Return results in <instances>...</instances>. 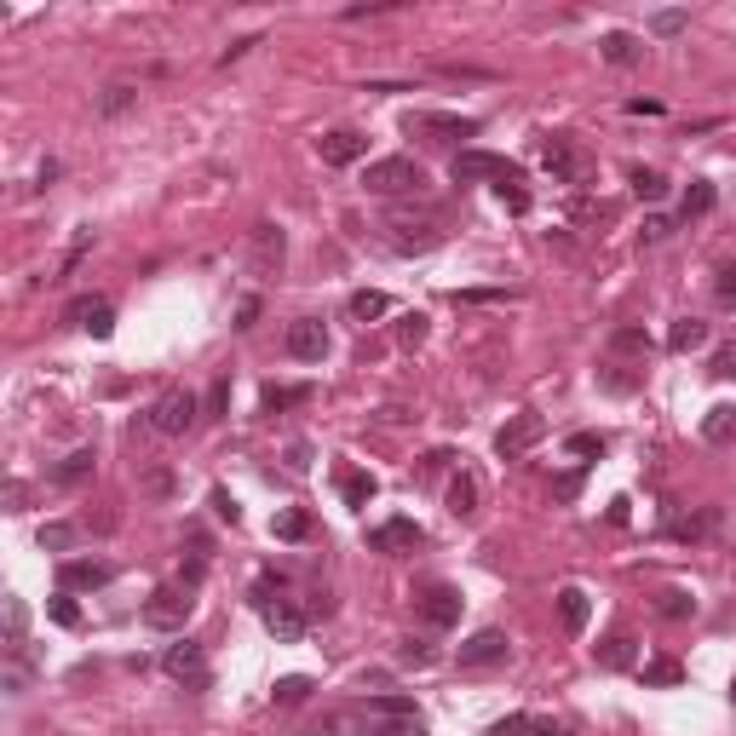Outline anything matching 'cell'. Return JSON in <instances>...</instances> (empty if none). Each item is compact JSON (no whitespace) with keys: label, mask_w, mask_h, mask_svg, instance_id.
<instances>
[{"label":"cell","mask_w":736,"mask_h":736,"mask_svg":"<svg viewBox=\"0 0 736 736\" xmlns=\"http://www.w3.org/2000/svg\"><path fill=\"white\" fill-rule=\"evenodd\" d=\"M328 731H340V736H426V725H420L409 696H374L363 708L328 719Z\"/></svg>","instance_id":"1"},{"label":"cell","mask_w":736,"mask_h":736,"mask_svg":"<svg viewBox=\"0 0 736 736\" xmlns=\"http://www.w3.org/2000/svg\"><path fill=\"white\" fill-rule=\"evenodd\" d=\"M363 190L368 196H420V190H426V173H420L414 156H380V161H368Z\"/></svg>","instance_id":"2"},{"label":"cell","mask_w":736,"mask_h":736,"mask_svg":"<svg viewBox=\"0 0 736 736\" xmlns=\"http://www.w3.org/2000/svg\"><path fill=\"white\" fill-rule=\"evenodd\" d=\"M196 587H156V593L144 598V627H156V633H179L184 621H190V610H196Z\"/></svg>","instance_id":"3"},{"label":"cell","mask_w":736,"mask_h":736,"mask_svg":"<svg viewBox=\"0 0 736 736\" xmlns=\"http://www.w3.org/2000/svg\"><path fill=\"white\" fill-rule=\"evenodd\" d=\"M196 426V397L184 386H173V391H161L156 403H150V432H161V437H184Z\"/></svg>","instance_id":"4"},{"label":"cell","mask_w":736,"mask_h":736,"mask_svg":"<svg viewBox=\"0 0 736 736\" xmlns=\"http://www.w3.org/2000/svg\"><path fill=\"white\" fill-rule=\"evenodd\" d=\"M161 673H167V679H179V685H190V690H207V685H213V673H207V650H202V644H190V639L167 644Z\"/></svg>","instance_id":"5"},{"label":"cell","mask_w":736,"mask_h":736,"mask_svg":"<svg viewBox=\"0 0 736 736\" xmlns=\"http://www.w3.org/2000/svg\"><path fill=\"white\" fill-rule=\"evenodd\" d=\"M541 161H547V173L558 184H587L593 179V161L575 150V138H564V133H552L547 144H541Z\"/></svg>","instance_id":"6"},{"label":"cell","mask_w":736,"mask_h":736,"mask_svg":"<svg viewBox=\"0 0 736 736\" xmlns=\"http://www.w3.org/2000/svg\"><path fill=\"white\" fill-rule=\"evenodd\" d=\"M541 437H547V420H541L535 409H524V414H512L501 432H495V455H501V460H518V455H529Z\"/></svg>","instance_id":"7"},{"label":"cell","mask_w":736,"mask_h":736,"mask_svg":"<svg viewBox=\"0 0 736 736\" xmlns=\"http://www.w3.org/2000/svg\"><path fill=\"white\" fill-rule=\"evenodd\" d=\"M403 127H409V133H420V138H432V144H460V138H478V121H472V115H432V110H414Z\"/></svg>","instance_id":"8"},{"label":"cell","mask_w":736,"mask_h":736,"mask_svg":"<svg viewBox=\"0 0 736 736\" xmlns=\"http://www.w3.org/2000/svg\"><path fill=\"white\" fill-rule=\"evenodd\" d=\"M460 604H466V598H460V587H449V581H432L426 593L414 598V610H420V621H426V627H455V621H460Z\"/></svg>","instance_id":"9"},{"label":"cell","mask_w":736,"mask_h":736,"mask_svg":"<svg viewBox=\"0 0 736 736\" xmlns=\"http://www.w3.org/2000/svg\"><path fill=\"white\" fill-rule=\"evenodd\" d=\"M483 179H518V167L506 156H489V150H460L455 156V184H483Z\"/></svg>","instance_id":"10"},{"label":"cell","mask_w":736,"mask_h":736,"mask_svg":"<svg viewBox=\"0 0 736 736\" xmlns=\"http://www.w3.org/2000/svg\"><path fill=\"white\" fill-rule=\"evenodd\" d=\"M64 322H69V328H87V334H98V340H110V334H115L110 299H92V294L69 299V305H64Z\"/></svg>","instance_id":"11"},{"label":"cell","mask_w":736,"mask_h":736,"mask_svg":"<svg viewBox=\"0 0 736 736\" xmlns=\"http://www.w3.org/2000/svg\"><path fill=\"white\" fill-rule=\"evenodd\" d=\"M317 156L328 161V167H351V161L368 156V133H357V127H334V133L317 138Z\"/></svg>","instance_id":"12"},{"label":"cell","mask_w":736,"mask_h":736,"mask_svg":"<svg viewBox=\"0 0 736 736\" xmlns=\"http://www.w3.org/2000/svg\"><path fill=\"white\" fill-rule=\"evenodd\" d=\"M259 616H265V627H271L282 644H294L299 633H305V621H311L294 598H259Z\"/></svg>","instance_id":"13"},{"label":"cell","mask_w":736,"mask_h":736,"mask_svg":"<svg viewBox=\"0 0 736 736\" xmlns=\"http://www.w3.org/2000/svg\"><path fill=\"white\" fill-rule=\"evenodd\" d=\"M288 357H299V363H322V357H328V328H322L317 317L288 322Z\"/></svg>","instance_id":"14"},{"label":"cell","mask_w":736,"mask_h":736,"mask_svg":"<svg viewBox=\"0 0 736 736\" xmlns=\"http://www.w3.org/2000/svg\"><path fill=\"white\" fill-rule=\"evenodd\" d=\"M506 650L512 644H506L501 627H478L472 639L460 644V667H495V662H506Z\"/></svg>","instance_id":"15"},{"label":"cell","mask_w":736,"mask_h":736,"mask_svg":"<svg viewBox=\"0 0 736 736\" xmlns=\"http://www.w3.org/2000/svg\"><path fill=\"white\" fill-rule=\"evenodd\" d=\"M58 581H64V593H75V587H81V593H92V587H110L115 570L104 564V558H69L64 570H58Z\"/></svg>","instance_id":"16"},{"label":"cell","mask_w":736,"mask_h":736,"mask_svg":"<svg viewBox=\"0 0 736 736\" xmlns=\"http://www.w3.org/2000/svg\"><path fill=\"white\" fill-rule=\"evenodd\" d=\"M420 541H426V535H420L414 518H391V524H380L368 535V552H414Z\"/></svg>","instance_id":"17"},{"label":"cell","mask_w":736,"mask_h":736,"mask_svg":"<svg viewBox=\"0 0 736 736\" xmlns=\"http://www.w3.org/2000/svg\"><path fill=\"white\" fill-rule=\"evenodd\" d=\"M598 52H604V64H616V69L644 64V41L639 35H627V29H610V35L598 41Z\"/></svg>","instance_id":"18"},{"label":"cell","mask_w":736,"mask_h":736,"mask_svg":"<svg viewBox=\"0 0 736 736\" xmlns=\"http://www.w3.org/2000/svg\"><path fill=\"white\" fill-rule=\"evenodd\" d=\"M248 242H253V265H259V271H276L282 253H288V236H282L276 225H253Z\"/></svg>","instance_id":"19"},{"label":"cell","mask_w":736,"mask_h":736,"mask_svg":"<svg viewBox=\"0 0 736 736\" xmlns=\"http://www.w3.org/2000/svg\"><path fill=\"white\" fill-rule=\"evenodd\" d=\"M374 472H357V466H340V501L351 506V512H363L368 501H374Z\"/></svg>","instance_id":"20"},{"label":"cell","mask_w":736,"mask_h":736,"mask_svg":"<svg viewBox=\"0 0 736 736\" xmlns=\"http://www.w3.org/2000/svg\"><path fill=\"white\" fill-rule=\"evenodd\" d=\"M713 529H719V506H702V512H690V518H673L667 535H673V541H708Z\"/></svg>","instance_id":"21"},{"label":"cell","mask_w":736,"mask_h":736,"mask_svg":"<svg viewBox=\"0 0 736 736\" xmlns=\"http://www.w3.org/2000/svg\"><path fill=\"white\" fill-rule=\"evenodd\" d=\"M92 466H98V455L92 449H69L58 466H52V483H64V489H75V483H87L92 478Z\"/></svg>","instance_id":"22"},{"label":"cell","mask_w":736,"mask_h":736,"mask_svg":"<svg viewBox=\"0 0 736 736\" xmlns=\"http://www.w3.org/2000/svg\"><path fill=\"white\" fill-rule=\"evenodd\" d=\"M702 345H708V322L702 317H679L667 328V351H679V357H685V351H702Z\"/></svg>","instance_id":"23"},{"label":"cell","mask_w":736,"mask_h":736,"mask_svg":"<svg viewBox=\"0 0 736 736\" xmlns=\"http://www.w3.org/2000/svg\"><path fill=\"white\" fill-rule=\"evenodd\" d=\"M449 512H455V518H478V478H472V472H455V478H449Z\"/></svg>","instance_id":"24"},{"label":"cell","mask_w":736,"mask_h":736,"mask_svg":"<svg viewBox=\"0 0 736 736\" xmlns=\"http://www.w3.org/2000/svg\"><path fill=\"white\" fill-rule=\"evenodd\" d=\"M702 437H708V443H736V409L731 403H713V409L702 414Z\"/></svg>","instance_id":"25"},{"label":"cell","mask_w":736,"mask_h":736,"mask_svg":"<svg viewBox=\"0 0 736 736\" xmlns=\"http://www.w3.org/2000/svg\"><path fill=\"white\" fill-rule=\"evenodd\" d=\"M345 311H351V322H374V317L391 311V299L380 294V288H357V294L345 299Z\"/></svg>","instance_id":"26"},{"label":"cell","mask_w":736,"mask_h":736,"mask_svg":"<svg viewBox=\"0 0 736 736\" xmlns=\"http://www.w3.org/2000/svg\"><path fill=\"white\" fill-rule=\"evenodd\" d=\"M650 334H644L639 322H621L616 334H610V351H616V357H650Z\"/></svg>","instance_id":"27"},{"label":"cell","mask_w":736,"mask_h":736,"mask_svg":"<svg viewBox=\"0 0 736 736\" xmlns=\"http://www.w3.org/2000/svg\"><path fill=\"white\" fill-rule=\"evenodd\" d=\"M558 616H564V627H570V633H581V627H587V616H593L587 593H581V587H564V593H558Z\"/></svg>","instance_id":"28"},{"label":"cell","mask_w":736,"mask_h":736,"mask_svg":"<svg viewBox=\"0 0 736 736\" xmlns=\"http://www.w3.org/2000/svg\"><path fill=\"white\" fill-rule=\"evenodd\" d=\"M639 679H644L650 690H667V685H685V667L673 662V656H656V662L639 667Z\"/></svg>","instance_id":"29"},{"label":"cell","mask_w":736,"mask_h":736,"mask_svg":"<svg viewBox=\"0 0 736 736\" xmlns=\"http://www.w3.org/2000/svg\"><path fill=\"white\" fill-rule=\"evenodd\" d=\"M271 535L276 541H305V535H311V518H305L299 506H282V512L271 518Z\"/></svg>","instance_id":"30"},{"label":"cell","mask_w":736,"mask_h":736,"mask_svg":"<svg viewBox=\"0 0 736 736\" xmlns=\"http://www.w3.org/2000/svg\"><path fill=\"white\" fill-rule=\"evenodd\" d=\"M713 202H719V190H713L708 179H690V190H685V202H679V213H685V219H702V213H713Z\"/></svg>","instance_id":"31"},{"label":"cell","mask_w":736,"mask_h":736,"mask_svg":"<svg viewBox=\"0 0 736 736\" xmlns=\"http://www.w3.org/2000/svg\"><path fill=\"white\" fill-rule=\"evenodd\" d=\"M627 184H633V196H639V202H662V196H667V179L656 173V167H633Z\"/></svg>","instance_id":"32"},{"label":"cell","mask_w":736,"mask_h":736,"mask_svg":"<svg viewBox=\"0 0 736 736\" xmlns=\"http://www.w3.org/2000/svg\"><path fill=\"white\" fill-rule=\"evenodd\" d=\"M598 667H633V639L627 633H610L598 644Z\"/></svg>","instance_id":"33"},{"label":"cell","mask_w":736,"mask_h":736,"mask_svg":"<svg viewBox=\"0 0 736 736\" xmlns=\"http://www.w3.org/2000/svg\"><path fill=\"white\" fill-rule=\"evenodd\" d=\"M133 104H138V87L115 81V87H104V98H98V115H127Z\"/></svg>","instance_id":"34"},{"label":"cell","mask_w":736,"mask_h":736,"mask_svg":"<svg viewBox=\"0 0 736 736\" xmlns=\"http://www.w3.org/2000/svg\"><path fill=\"white\" fill-rule=\"evenodd\" d=\"M305 696H311V679H299V673L276 679V690H271V702H276V708H299Z\"/></svg>","instance_id":"35"},{"label":"cell","mask_w":736,"mask_h":736,"mask_svg":"<svg viewBox=\"0 0 736 736\" xmlns=\"http://www.w3.org/2000/svg\"><path fill=\"white\" fill-rule=\"evenodd\" d=\"M35 541H41V552H69L75 541H81V529H75V524H41Z\"/></svg>","instance_id":"36"},{"label":"cell","mask_w":736,"mask_h":736,"mask_svg":"<svg viewBox=\"0 0 736 736\" xmlns=\"http://www.w3.org/2000/svg\"><path fill=\"white\" fill-rule=\"evenodd\" d=\"M656 610H662L667 621H685V616H696V598H690L685 587H667V593L656 598Z\"/></svg>","instance_id":"37"},{"label":"cell","mask_w":736,"mask_h":736,"mask_svg":"<svg viewBox=\"0 0 736 736\" xmlns=\"http://www.w3.org/2000/svg\"><path fill=\"white\" fill-rule=\"evenodd\" d=\"M23 627H29V610H23L18 593H6V650H18L23 644Z\"/></svg>","instance_id":"38"},{"label":"cell","mask_w":736,"mask_h":736,"mask_svg":"<svg viewBox=\"0 0 736 736\" xmlns=\"http://www.w3.org/2000/svg\"><path fill=\"white\" fill-rule=\"evenodd\" d=\"M294 403H311V386H265V409H294Z\"/></svg>","instance_id":"39"},{"label":"cell","mask_w":736,"mask_h":736,"mask_svg":"<svg viewBox=\"0 0 736 736\" xmlns=\"http://www.w3.org/2000/svg\"><path fill=\"white\" fill-rule=\"evenodd\" d=\"M713 299H719L725 311H736V259H725V265L713 271Z\"/></svg>","instance_id":"40"},{"label":"cell","mask_w":736,"mask_h":736,"mask_svg":"<svg viewBox=\"0 0 736 736\" xmlns=\"http://www.w3.org/2000/svg\"><path fill=\"white\" fill-rule=\"evenodd\" d=\"M495 196H501L506 213H529V190L518 179H501V184H495Z\"/></svg>","instance_id":"41"},{"label":"cell","mask_w":736,"mask_h":736,"mask_svg":"<svg viewBox=\"0 0 736 736\" xmlns=\"http://www.w3.org/2000/svg\"><path fill=\"white\" fill-rule=\"evenodd\" d=\"M46 616L58 621V627H81V604H75L69 593H58L52 604H46Z\"/></svg>","instance_id":"42"},{"label":"cell","mask_w":736,"mask_h":736,"mask_svg":"<svg viewBox=\"0 0 736 736\" xmlns=\"http://www.w3.org/2000/svg\"><path fill=\"white\" fill-rule=\"evenodd\" d=\"M420 340H426V317H420V311H409V317L397 322V345H403V351H414Z\"/></svg>","instance_id":"43"},{"label":"cell","mask_w":736,"mask_h":736,"mask_svg":"<svg viewBox=\"0 0 736 736\" xmlns=\"http://www.w3.org/2000/svg\"><path fill=\"white\" fill-rule=\"evenodd\" d=\"M564 449L581 455V460H593V455H604V437H598V432H570V437H564Z\"/></svg>","instance_id":"44"},{"label":"cell","mask_w":736,"mask_h":736,"mask_svg":"<svg viewBox=\"0 0 736 736\" xmlns=\"http://www.w3.org/2000/svg\"><path fill=\"white\" fill-rule=\"evenodd\" d=\"M489 736H535V719L529 713H506V719L489 725Z\"/></svg>","instance_id":"45"},{"label":"cell","mask_w":736,"mask_h":736,"mask_svg":"<svg viewBox=\"0 0 736 736\" xmlns=\"http://www.w3.org/2000/svg\"><path fill=\"white\" fill-rule=\"evenodd\" d=\"M138 489H144V495H150V501H167V495H173V472H144V478H138Z\"/></svg>","instance_id":"46"},{"label":"cell","mask_w":736,"mask_h":736,"mask_svg":"<svg viewBox=\"0 0 736 736\" xmlns=\"http://www.w3.org/2000/svg\"><path fill=\"white\" fill-rule=\"evenodd\" d=\"M207 414H213V420H225L230 414V380H213V391H207Z\"/></svg>","instance_id":"47"},{"label":"cell","mask_w":736,"mask_h":736,"mask_svg":"<svg viewBox=\"0 0 736 736\" xmlns=\"http://www.w3.org/2000/svg\"><path fill=\"white\" fill-rule=\"evenodd\" d=\"M639 236H644V242H667V236H673V219H662V213H650Z\"/></svg>","instance_id":"48"},{"label":"cell","mask_w":736,"mask_h":736,"mask_svg":"<svg viewBox=\"0 0 736 736\" xmlns=\"http://www.w3.org/2000/svg\"><path fill=\"white\" fill-rule=\"evenodd\" d=\"M552 495H558V501H575V495H581V472H558V478H552Z\"/></svg>","instance_id":"49"},{"label":"cell","mask_w":736,"mask_h":736,"mask_svg":"<svg viewBox=\"0 0 736 736\" xmlns=\"http://www.w3.org/2000/svg\"><path fill=\"white\" fill-rule=\"evenodd\" d=\"M713 374H719V380H736V345H719V351H713Z\"/></svg>","instance_id":"50"},{"label":"cell","mask_w":736,"mask_h":736,"mask_svg":"<svg viewBox=\"0 0 736 736\" xmlns=\"http://www.w3.org/2000/svg\"><path fill=\"white\" fill-rule=\"evenodd\" d=\"M213 512H219V518H225V524H242V506L230 501L225 489H213Z\"/></svg>","instance_id":"51"},{"label":"cell","mask_w":736,"mask_h":736,"mask_svg":"<svg viewBox=\"0 0 736 736\" xmlns=\"http://www.w3.org/2000/svg\"><path fill=\"white\" fill-rule=\"evenodd\" d=\"M650 29H656V35H679V29H685V12H656Z\"/></svg>","instance_id":"52"},{"label":"cell","mask_w":736,"mask_h":736,"mask_svg":"<svg viewBox=\"0 0 736 736\" xmlns=\"http://www.w3.org/2000/svg\"><path fill=\"white\" fill-rule=\"evenodd\" d=\"M570 213H575V219H616V207H610V202H575Z\"/></svg>","instance_id":"53"},{"label":"cell","mask_w":736,"mask_h":736,"mask_svg":"<svg viewBox=\"0 0 736 736\" xmlns=\"http://www.w3.org/2000/svg\"><path fill=\"white\" fill-rule=\"evenodd\" d=\"M23 501H29V489H23V483H6V512H23Z\"/></svg>","instance_id":"54"},{"label":"cell","mask_w":736,"mask_h":736,"mask_svg":"<svg viewBox=\"0 0 736 736\" xmlns=\"http://www.w3.org/2000/svg\"><path fill=\"white\" fill-rule=\"evenodd\" d=\"M449 460H455V455H449V449H432V455L420 460V472H437V466H449Z\"/></svg>","instance_id":"55"},{"label":"cell","mask_w":736,"mask_h":736,"mask_svg":"<svg viewBox=\"0 0 736 736\" xmlns=\"http://www.w3.org/2000/svg\"><path fill=\"white\" fill-rule=\"evenodd\" d=\"M627 110H633V115H662V104H656V98H633Z\"/></svg>","instance_id":"56"},{"label":"cell","mask_w":736,"mask_h":736,"mask_svg":"<svg viewBox=\"0 0 736 736\" xmlns=\"http://www.w3.org/2000/svg\"><path fill=\"white\" fill-rule=\"evenodd\" d=\"M535 736H570L564 725H552V719H535Z\"/></svg>","instance_id":"57"},{"label":"cell","mask_w":736,"mask_h":736,"mask_svg":"<svg viewBox=\"0 0 736 736\" xmlns=\"http://www.w3.org/2000/svg\"><path fill=\"white\" fill-rule=\"evenodd\" d=\"M731 702H736V679H731Z\"/></svg>","instance_id":"58"}]
</instances>
